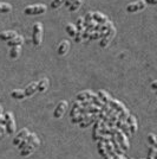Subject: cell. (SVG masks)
I'll use <instances>...</instances> for the list:
<instances>
[{
    "mask_svg": "<svg viewBox=\"0 0 157 159\" xmlns=\"http://www.w3.org/2000/svg\"><path fill=\"white\" fill-rule=\"evenodd\" d=\"M79 108H80V106H79V101H76V102L73 103V107H72L71 112H70V118H74V116L78 114Z\"/></svg>",
    "mask_w": 157,
    "mask_h": 159,
    "instance_id": "cell-31",
    "label": "cell"
},
{
    "mask_svg": "<svg viewBox=\"0 0 157 159\" xmlns=\"http://www.w3.org/2000/svg\"><path fill=\"white\" fill-rule=\"evenodd\" d=\"M11 96H12L13 99H17V100H23V99H25V95H24V90H20V89L13 90V92L11 93Z\"/></svg>",
    "mask_w": 157,
    "mask_h": 159,
    "instance_id": "cell-28",
    "label": "cell"
},
{
    "mask_svg": "<svg viewBox=\"0 0 157 159\" xmlns=\"http://www.w3.org/2000/svg\"><path fill=\"white\" fill-rule=\"evenodd\" d=\"M92 21V13L91 12H87L86 16L84 17V23H90Z\"/></svg>",
    "mask_w": 157,
    "mask_h": 159,
    "instance_id": "cell-36",
    "label": "cell"
},
{
    "mask_svg": "<svg viewBox=\"0 0 157 159\" xmlns=\"http://www.w3.org/2000/svg\"><path fill=\"white\" fill-rule=\"evenodd\" d=\"M112 158L113 159H128L124 154H118V153H115V154L112 156Z\"/></svg>",
    "mask_w": 157,
    "mask_h": 159,
    "instance_id": "cell-38",
    "label": "cell"
},
{
    "mask_svg": "<svg viewBox=\"0 0 157 159\" xmlns=\"http://www.w3.org/2000/svg\"><path fill=\"white\" fill-rule=\"evenodd\" d=\"M148 159H156V147L150 146L148 150Z\"/></svg>",
    "mask_w": 157,
    "mask_h": 159,
    "instance_id": "cell-32",
    "label": "cell"
},
{
    "mask_svg": "<svg viewBox=\"0 0 157 159\" xmlns=\"http://www.w3.org/2000/svg\"><path fill=\"white\" fill-rule=\"evenodd\" d=\"M103 126V120L97 119L95 121V125H93V131H92V138L93 140L98 141L99 137H100V128Z\"/></svg>",
    "mask_w": 157,
    "mask_h": 159,
    "instance_id": "cell-11",
    "label": "cell"
},
{
    "mask_svg": "<svg viewBox=\"0 0 157 159\" xmlns=\"http://www.w3.org/2000/svg\"><path fill=\"white\" fill-rule=\"evenodd\" d=\"M69 49H70V43H69V40H62V42L59 43L58 48H57V52H58L59 56H64V55L67 53Z\"/></svg>",
    "mask_w": 157,
    "mask_h": 159,
    "instance_id": "cell-13",
    "label": "cell"
},
{
    "mask_svg": "<svg viewBox=\"0 0 157 159\" xmlns=\"http://www.w3.org/2000/svg\"><path fill=\"white\" fill-rule=\"evenodd\" d=\"M4 120H5V128L8 134H13L15 132V121H14L13 114L11 112H6L4 114Z\"/></svg>",
    "mask_w": 157,
    "mask_h": 159,
    "instance_id": "cell-4",
    "label": "cell"
},
{
    "mask_svg": "<svg viewBox=\"0 0 157 159\" xmlns=\"http://www.w3.org/2000/svg\"><path fill=\"white\" fill-rule=\"evenodd\" d=\"M18 34L15 31H12V30H8V31H4V32L0 33V40H4V42H8V40L15 38Z\"/></svg>",
    "mask_w": 157,
    "mask_h": 159,
    "instance_id": "cell-15",
    "label": "cell"
},
{
    "mask_svg": "<svg viewBox=\"0 0 157 159\" xmlns=\"http://www.w3.org/2000/svg\"><path fill=\"white\" fill-rule=\"evenodd\" d=\"M97 148H98V152L99 154L104 158V157H106L108 156V153H106V150H105V146H104V143L102 141V140H98L97 141Z\"/></svg>",
    "mask_w": 157,
    "mask_h": 159,
    "instance_id": "cell-26",
    "label": "cell"
},
{
    "mask_svg": "<svg viewBox=\"0 0 157 159\" xmlns=\"http://www.w3.org/2000/svg\"><path fill=\"white\" fill-rule=\"evenodd\" d=\"M36 137H37V135H36L34 133H28V135H27L26 139H23L19 143V145H18V147H19L20 151H21L23 148H25V147H26V146L28 145V144H30V143H31V141H32V140L34 139Z\"/></svg>",
    "mask_w": 157,
    "mask_h": 159,
    "instance_id": "cell-17",
    "label": "cell"
},
{
    "mask_svg": "<svg viewBox=\"0 0 157 159\" xmlns=\"http://www.w3.org/2000/svg\"><path fill=\"white\" fill-rule=\"evenodd\" d=\"M146 7V4L144 0H137V1H134L129 4L126 6V12L129 13H135V12H138V11H142Z\"/></svg>",
    "mask_w": 157,
    "mask_h": 159,
    "instance_id": "cell-7",
    "label": "cell"
},
{
    "mask_svg": "<svg viewBox=\"0 0 157 159\" xmlns=\"http://www.w3.org/2000/svg\"><path fill=\"white\" fill-rule=\"evenodd\" d=\"M36 92H37V82H33L30 86L26 87V89L24 90V95H25V98H30V96H32Z\"/></svg>",
    "mask_w": 157,
    "mask_h": 159,
    "instance_id": "cell-21",
    "label": "cell"
},
{
    "mask_svg": "<svg viewBox=\"0 0 157 159\" xmlns=\"http://www.w3.org/2000/svg\"><path fill=\"white\" fill-rule=\"evenodd\" d=\"M39 145H40V140L38 139V137H36V138H34V139H33L32 141H31V143L25 147V148H23V150H21V156H23V157H27V156H30V154H31V153H32Z\"/></svg>",
    "mask_w": 157,
    "mask_h": 159,
    "instance_id": "cell-8",
    "label": "cell"
},
{
    "mask_svg": "<svg viewBox=\"0 0 157 159\" xmlns=\"http://www.w3.org/2000/svg\"><path fill=\"white\" fill-rule=\"evenodd\" d=\"M98 119V116H97V114H90L85 120H83L80 124H79V127H82V128H85V127L90 126L91 124H93L96 120Z\"/></svg>",
    "mask_w": 157,
    "mask_h": 159,
    "instance_id": "cell-16",
    "label": "cell"
},
{
    "mask_svg": "<svg viewBox=\"0 0 157 159\" xmlns=\"http://www.w3.org/2000/svg\"><path fill=\"white\" fill-rule=\"evenodd\" d=\"M109 105L111 108H113L115 111H117L119 113V116L122 118V119H126L128 118V115H129V111L125 108V106L122 103V102H119L118 100H113L111 99V101L109 102Z\"/></svg>",
    "mask_w": 157,
    "mask_h": 159,
    "instance_id": "cell-2",
    "label": "cell"
},
{
    "mask_svg": "<svg viewBox=\"0 0 157 159\" xmlns=\"http://www.w3.org/2000/svg\"><path fill=\"white\" fill-rule=\"evenodd\" d=\"M97 96H98V99L103 103H105V105H109V102L111 101V96L106 93V92H104V90H99L98 93H97Z\"/></svg>",
    "mask_w": 157,
    "mask_h": 159,
    "instance_id": "cell-22",
    "label": "cell"
},
{
    "mask_svg": "<svg viewBox=\"0 0 157 159\" xmlns=\"http://www.w3.org/2000/svg\"><path fill=\"white\" fill-rule=\"evenodd\" d=\"M148 143H149V144H150L151 146H155V147H156L157 140H156V137H155V134L150 133V134L148 135Z\"/></svg>",
    "mask_w": 157,
    "mask_h": 159,
    "instance_id": "cell-35",
    "label": "cell"
},
{
    "mask_svg": "<svg viewBox=\"0 0 157 159\" xmlns=\"http://www.w3.org/2000/svg\"><path fill=\"white\" fill-rule=\"evenodd\" d=\"M20 51H21V47L11 48V50H10V57H11L12 60L18 58V57H19V55H20Z\"/></svg>",
    "mask_w": 157,
    "mask_h": 159,
    "instance_id": "cell-25",
    "label": "cell"
},
{
    "mask_svg": "<svg viewBox=\"0 0 157 159\" xmlns=\"http://www.w3.org/2000/svg\"><path fill=\"white\" fill-rule=\"evenodd\" d=\"M5 133H6V128H5V127L0 124V134L2 135V134H5Z\"/></svg>",
    "mask_w": 157,
    "mask_h": 159,
    "instance_id": "cell-40",
    "label": "cell"
},
{
    "mask_svg": "<svg viewBox=\"0 0 157 159\" xmlns=\"http://www.w3.org/2000/svg\"><path fill=\"white\" fill-rule=\"evenodd\" d=\"M91 101H92V103H93L95 106L100 107V108H102V107H103L105 105V103H103V102H102V101H100V100L98 99V96H97L96 94H95V95H93V96L91 98Z\"/></svg>",
    "mask_w": 157,
    "mask_h": 159,
    "instance_id": "cell-33",
    "label": "cell"
},
{
    "mask_svg": "<svg viewBox=\"0 0 157 159\" xmlns=\"http://www.w3.org/2000/svg\"><path fill=\"white\" fill-rule=\"evenodd\" d=\"M0 124L5 126V120H4V114H2V107L0 106Z\"/></svg>",
    "mask_w": 157,
    "mask_h": 159,
    "instance_id": "cell-37",
    "label": "cell"
},
{
    "mask_svg": "<svg viewBox=\"0 0 157 159\" xmlns=\"http://www.w3.org/2000/svg\"><path fill=\"white\" fill-rule=\"evenodd\" d=\"M0 137H1V134H0Z\"/></svg>",
    "mask_w": 157,
    "mask_h": 159,
    "instance_id": "cell-43",
    "label": "cell"
},
{
    "mask_svg": "<svg viewBox=\"0 0 157 159\" xmlns=\"http://www.w3.org/2000/svg\"><path fill=\"white\" fill-rule=\"evenodd\" d=\"M151 88H152V90H156L157 89V82L156 81H152V83H151Z\"/></svg>",
    "mask_w": 157,
    "mask_h": 159,
    "instance_id": "cell-41",
    "label": "cell"
},
{
    "mask_svg": "<svg viewBox=\"0 0 157 159\" xmlns=\"http://www.w3.org/2000/svg\"><path fill=\"white\" fill-rule=\"evenodd\" d=\"M131 159H134V158H131Z\"/></svg>",
    "mask_w": 157,
    "mask_h": 159,
    "instance_id": "cell-44",
    "label": "cell"
},
{
    "mask_svg": "<svg viewBox=\"0 0 157 159\" xmlns=\"http://www.w3.org/2000/svg\"><path fill=\"white\" fill-rule=\"evenodd\" d=\"M28 129L27 128H23L21 131H19L18 132V134H17V137L13 139V145H15V146H18L19 145V143L23 139H26L27 138V135H28Z\"/></svg>",
    "mask_w": 157,
    "mask_h": 159,
    "instance_id": "cell-14",
    "label": "cell"
},
{
    "mask_svg": "<svg viewBox=\"0 0 157 159\" xmlns=\"http://www.w3.org/2000/svg\"><path fill=\"white\" fill-rule=\"evenodd\" d=\"M145 4H150V5H156L157 0H144Z\"/></svg>",
    "mask_w": 157,
    "mask_h": 159,
    "instance_id": "cell-39",
    "label": "cell"
},
{
    "mask_svg": "<svg viewBox=\"0 0 157 159\" xmlns=\"http://www.w3.org/2000/svg\"><path fill=\"white\" fill-rule=\"evenodd\" d=\"M125 122L128 124L129 126V131H130V134H135L136 131H137V119L134 116V115H128V118L125 119Z\"/></svg>",
    "mask_w": 157,
    "mask_h": 159,
    "instance_id": "cell-10",
    "label": "cell"
},
{
    "mask_svg": "<svg viewBox=\"0 0 157 159\" xmlns=\"http://www.w3.org/2000/svg\"><path fill=\"white\" fill-rule=\"evenodd\" d=\"M23 43H24V37L23 36H17L15 38H13V39L8 40L7 42V45L11 48L13 47H21L23 45Z\"/></svg>",
    "mask_w": 157,
    "mask_h": 159,
    "instance_id": "cell-19",
    "label": "cell"
},
{
    "mask_svg": "<svg viewBox=\"0 0 157 159\" xmlns=\"http://www.w3.org/2000/svg\"><path fill=\"white\" fill-rule=\"evenodd\" d=\"M115 138H116V140L118 141V144H119V146L122 147V150L123 151H128L129 150V147H130V145H129V140H128V137L125 135L124 133L122 132L121 129H118L116 131V133H115Z\"/></svg>",
    "mask_w": 157,
    "mask_h": 159,
    "instance_id": "cell-5",
    "label": "cell"
},
{
    "mask_svg": "<svg viewBox=\"0 0 157 159\" xmlns=\"http://www.w3.org/2000/svg\"><path fill=\"white\" fill-rule=\"evenodd\" d=\"M103 34L104 32H100V31H91L86 40H98L103 37Z\"/></svg>",
    "mask_w": 157,
    "mask_h": 159,
    "instance_id": "cell-23",
    "label": "cell"
},
{
    "mask_svg": "<svg viewBox=\"0 0 157 159\" xmlns=\"http://www.w3.org/2000/svg\"><path fill=\"white\" fill-rule=\"evenodd\" d=\"M46 12V6L44 4H36V5H31V6L25 7L24 13L27 16H39Z\"/></svg>",
    "mask_w": 157,
    "mask_h": 159,
    "instance_id": "cell-3",
    "label": "cell"
},
{
    "mask_svg": "<svg viewBox=\"0 0 157 159\" xmlns=\"http://www.w3.org/2000/svg\"><path fill=\"white\" fill-rule=\"evenodd\" d=\"M76 30L77 31H84L85 29H84V17H79L78 19H77V21H76Z\"/></svg>",
    "mask_w": 157,
    "mask_h": 159,
    "instance_id": "cell-30",
    "label": "cell"
},
{
    "mask_svg": "<svg viewBox=\"0 0 157 159\" xmlns=\"http://www.w3.org/2000/svg\"><path fill=\"white\" fill-rule=\"evenodd\" d=\"M115 33H116V29L115 27H112L110 30H108V31H105L104 34H103V37L100 38V42H99V45L100 48H106L109 45V43L112 40L113 38V36H115Z\"/></svg>",
    "mask_w": 157,
    "mask_h": 159,
    "instance_id": "cell-6",
    "label": "cell"
},
{
    "mask_svg": "<svg viewBox=\"0 0 157 159\" xmlns=\"http://www.w3.org/2000/svg\"><path fill=\"white\" fill-rule=\"evenodd\" d=\"M92 13V20L93 21H96L97 24H105V23H108L109 21V18L104 16L103 13H100V12H91Z\"/></svg>",
    "mask_w": 157,
    "mask_h": 159,
    "instance_id": "cell-12",
    "label": "cell"
},
{
    "mask_svg": "<svg viewBox=\"0 0 157 159\" xmlns=\"http://www.w3.org/2000/svg\"><path fill=\"white\" fill-rule=\"evenodd\" d=\"M66 108H67V101H60L57 107L53 111V118L56 119H60L63 116V114L65 113Z\"/></svg>",
    "mask_w": 157,
    "mask_h": 159,
    "instance_id": "cell-9",
    "label": "cell"
},
{
    "mask_svg": "<svg viewBox=\"0 0 157 159\" xmlns=\"http://www.w3.org/2000/svg\"><path fill=\"white\" fill-rule=\"evenodd\" d=\"M12 11V6L11 4H7V2H0V12L1 13H8Z\"/></svg>",
    "mask_w": 157,
    "mask_h": 159,
    "instance_id": "cell-27",
    "label": "cell"
},
{
    "mask_svg": "<svg viewBox=\"0 0 157 159\" xmlns=\"http://www.w3.org/2000/svg\"><path fill=\"white\" fill-rule=\"evenodd\" d=\"M104 159H113V158H112L111 156H109V154H108L106 157H104Z\"/></svg>",
    "mask_w": 157,
    "mask_h": 159,
    "instance_id": "cell-42",
    "label": "cell"
},
{
    "mask_svg": "<svg viewBox=\"0 0 157 159\" xmlns=\"http://www.w3.org/2000/svg\"><path fill=\"white\" fill-rule=\"evenodd\" d=\"M65 30H66V32H67V34L70 36V37H74V34H76V32H77V30H76V26L73 25V24H67L66 25V27H65Z\"/></svg>",
    "mask_w": 157,
    "mask_h": 159,
    "instance_id": "cell-29",
    "label": "cell"
},
{
    "mask_svg": "<svg viewBox=\"0 0 157 159\" xmlns=\"http://www.w3.org/2000/svg\"><path fill=\"white\" fill-rule=\"evenodd\" d=\"M63 4H64V0H52L50 2V7L51 8H59Z\"/></svg>",
    "mask_w": 157,
    "mask_h": 159,
    "instance_id": "cell-34",
    "label": "cell"
},
{
    "mask_svg": "<svg viewBox=\"0 0 157 159\" xmlns=\"http://www.w3.org/2000/svg\"><path fill=\"white\" fill-rule=\"evenodd\" d=\"M43 39V25L41 23H36L33 25L32 31V43L34 47H39Z\"/></svg>",
    "mask_w": 157,
    "mask_h": 159,
    "instance_id": "cell-1",
    "label": "cell"
},
{
    "mask_svg": "<svg viewBox=\"0 0 157 159\" xmlns=\"http://www.w3.org/2000/svg\"><path fill=\"white\" fill-rule=\"evenodd\" d=\"M83 2H84V0H73L72 4L70 5V7H69L70 12H76L79 7L83 5Z\"/></svg>",
    "mask_w": 157,
    "mask_h": 159,
    "instance_id": "cell-24",
    "label": "cell"
},
{
    "mask_svg": "<svg viewBox=\"0 0 157 159\" xmlns=\"http://www.w3.org/2000/svg\"><path fill=\"white\" fill-rule=\"evenodd\" d=\"M47 88H49V80L47 79H43L40 80L39 82H37V92L44 93L47 90Z\"/></svg>",
    "mask_w": 157,
    "mask_h": 159,
    "instance_id": "cell-20",
    "label": "cell"
},
{
    "mask_svg": "<svg viewBox=\"0 0 157 159\" xmlns=\"http://www.w3.org/2000/svg\"><path fill=\"white\" fill-rule=\"evenodd\" d=\"M95 95L93 92L91 90H84V92H82V93L77 94V96H76V100L77 101H84V100H90Z\"/></svg>",
    "mask_w": 157,
    "mask_h": 159,
    "instance_id": "cell-18",
    "label": "cell"
}]
</instances>
